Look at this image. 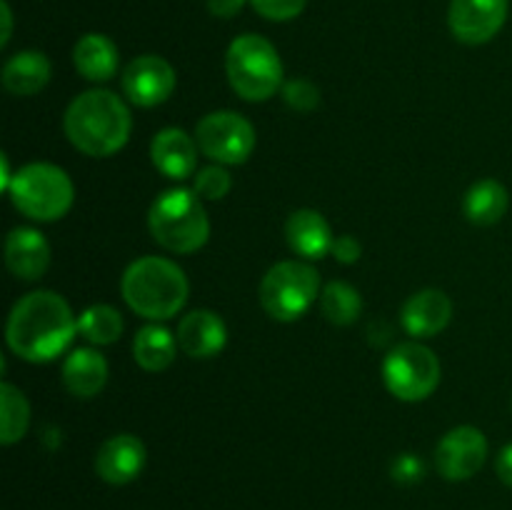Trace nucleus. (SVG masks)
<instances>
[{
  "label": "nucleus",
  "mask_w": 512,
  "mask_h": 510,
  "mask_svg": "<svg viewBox=\"0 0 512 510\" xmlns=\"http://www.w3.org/2000/svg\"><path fill=\"white\" fill-rule=\"evenodd\" d=\"M78 318L53 290H33L13 305L5 325L8 348L28 363H50L70 348Z\"/></svg>",
  "instance_id": "nucleus-1"
},
{
  "label": "nucleus",
  "mask_w": 512,
  "mask_h": 510,
  "mask_svg": "<svg viewBox=\"0 0 512 510\" xmlns=\"http://www.w3.org/2000/svg\"><path fill=\"white\" fill-rule=\"evenodd\" d=\"M63 130L75 150L90 158H110L125 148L133 115L113 90L93 88L73 98L63 115Z\"/></svg>",
  "instance_id": "nucleus-2"
},
{
  "label": "nucleus",
  "mask_w": 512,
  "mask_h": 510,
  "mask_svg": "<svg viewBox=\"0 0 512 510\" xmlns=\"http://www.w3.org/2000/svg\"><path fill=\"white\" fill-rule=\"evenodd\" d=\"M120 293L135 315L158 323L170 320L185 308L190 285L178 263L160 255H145L125 268Z\"/></svg>",
  "instance_id": "nucleus-3"
},
{
  "label": "nucleus",
  "mask_w": 512,
  "mask_h": 510,
  "mask_svg": "<svg viewBox=\"0 0 512 510\" xmlns=\"http://www.w3.org/2000/svg\"><path fill=\"white\" fill-rule=\"evenodd\" d=\"M148 228L160 248L178 255H190L210 238V220L203 198L195 190L170 188L153 200Z\"/></svg>",
  "instance_id": "nucleus-4"
},
{
  "label": "nucleus",
  "mask_w": 512,
  "mask_h": 510,
  "mask_svg": "<svg viewBox=\"0 0 512 510\" xmlns=\"http://www.w3.org/2000/svg\"><path fill=\"white\" fill-rule=\"evenodd\" d=\"M225 73L235 93L248 103L270 100L283 88V60L268 38L238 35L225 53Z\"/></svg>",
  "instance_id": "nucleus-5"
},
{
  "label": "nucleus",
  "mask_w": 512,
  "mask_h": 510,
  "mask_svg": "<svg viewBox=\"0 0 512 510\" xmlns=\"http://www.w3.org/2000/svg\"><path fill=\"white\" fill-rule=\"evenodd\" d=\"M8 195L25 218L38 220V223H53L73 208L75 185L70 175L58 165L28 163L13 175Z\"/></svg>",
  "instance_id": "nucleus-6"
},
{
  "label": "nucleus",
  "mask_w": 512,
  "mask_h": 510,
  "mask_svg": "<svg viewBox=\"0 0 512 510\" xmlns=\"http://www.w3.org/2000/svg\"><path fill=\"white\" fill-rule=\"evenodd\" d=\"M258 295L270 318L293 323L320 300V275L308 260H280L263 275Z\"/></svg>",
  "instance_id": "nucleus-7"
},
{
  "label": "nucleus",
  "mask_w": 512,
  "mask_h": 510,
  "mask_svg": "<svg viewBox=\"0 0 512 510\" xmlns=\"http://www.w3.org/2000/svg\"><path fill=\"white\" fill-rule=\"evenodd\" d=\"M440 360L428 345L400 343L383 363V383L390 393L405 403L430 398L440 385Z\"/></svg>",
  "instance_id": "nucleus-8"
},
{
  "label": "nucleus",
  "mask_w": 512,
  "mask_h": 510,
  "mask_svg": "<svg viewBox=\"0 0 512 510\" xmlns=\"http://www.w3.org/2000/svg\"><path fill=\"white\" fill-rule=\"evenodd\" d=\"M195 140L205 158L220 165H240L253 155L258 135L253 123L235 110H213L195 125Z\"/></svg>",
  "instance_id": "nucleus-9"
},
{
  "label": "nucleus",
  "mask_w": 512,
  "mask_h": 510,
  "mask_svg": "<svg viewBox=\"0 0 512 510\" xmlns=\"http://www.w3.org/2000/svg\"><path fill=\"white\" fill-rule=\"evenodd\" d=\"M488 460V438L475 425L448 430L435 448V468L445 480H468Z\"/></svg>",
  "instance_id": "nucleus-10"
},
{
  "label": "nucleus",
  "mask_w": 512,
  "mask_h": 510,
  "mask_svg": "<svg viewBox=\"0 0 512 510\" xmlns=\"http://www.w3.org/2000/svg\"><path fill=\"white\" fill-rule=\"evenodd\" d=\"M125 98L138 108H155L175 93V68L160 55H140L125 65L120 75Z\"/></svg>",
  "instance_id": "nucleus-11"
},
{
  "label": "nucleus",
  "mask_w": 512,
  "mask_h": 510,
  "mask_svg": "<svg viewBox=\"0 0 512 510\" xmlns=\"http://www.w3.org/2000/svg\"><path fill=\"white\" fill-rule=\"evenodd\" d=\"M508 0H453L448 13L450 33L465 45L490 43L508 20Z\"/></svg>",
  "instance_id": "nucleus-12"
},
{
  "label": "nucleus",
  "mask_w": 512,
  "mask_h": 510,
  "mask_svg": "<svg viewBox=\"0 0 512 510\" xmlns=\"http://www.w3.org/2000/svg\"><path fill=\"white\" fill-rule=\"evenodd\" d=\"M148 450L133 433H120L105 440L95 455V473L108 485H128L143 473Z\"/></svg>",
  "instance_id": "nucleus-13"
},
{
  "label": "nucleus",
  "mask_w": 512,
  "mask_h": 510,
  "mask_svg": "<svg viewBox=\"0 0 512 510\" xmlns=\"http://www.w3.org/2000/svg\"><path fill=\"white\" fill-rule=\"evenodd\" d=\"M453 318V300L438 288H425L410 295L400 310V323L413 338H433L443 333Z\"/></svg>",
  "instance_id": "nucleus-14"
},
{
  "label": "nucleus",
  "mask_w": 512,
  "mask_h": 510,
  "mask_svg": "<svg viewBox=\"0 0 512 510\" xmlns=\"http://www.w3.org/2000/svg\"><path fill=\"white\" fill-rule=\"evenodd\" d=\"M175 338L188 358H215L228 343V325L215 310L198 308L183 315Z\"/></svg>",
  "instance_id": "nucleus-15"
},
{
  "label": "nucleus",
  "mask_w": 512,
  "mask_h": 510,
  "mask_svg": "<svg viewBox=\"0 0 512 510\" xmlns=\"http://www.w3.org/2000/svg\"><path fill=\"white\" fill-rule=\"evenodd\" d=\"M198 140L183 128H163L150 143V160L170 180H185L198 173Z\"/></svg>",
  "instance_id": "nucleus-16"
},
{
  "label": "nucleus",
  "mask_w": 512,
  "mask_h": 510,
  "mask_svg": "<svg viewBox=\"0 0 512 510\" xmlns=\"http://www.w3.org/2000/svg\"><path fill=\"white\" fill-rule=\"evenodd\" d=\"M285 240L300 260H320L333 250L335 235L323 213L313 208H300L285 220Z\"/></svg>",
  "instance_id": "nucleus-17"
},
{
  "label": "nucleus",
  "mask_w": 512,
  "mask_h": 510,
  "mask_svg": "<svg viewBox=\"0 0 512 510\" xmlns=\"http://www.w3.org/2000/svg\"><path fill=\"white\" fill-rule=\"evenodd\" d=\"M5 265L18 280L43 278L50 265V243L35 228H13L5 238Z\"/></svg>",
  "instance_id": "nucleus-18"
},
{
  "label": "nucleus",
  "mask_w": 512,
  "mask_h": 510,
  "mask_svg": "<svg viewBox=\"0 0 512 510\" xmlns=\"http://www.w3.org/2000/svg\"><path fill=\"white\" fill-rule=\"evenodd\" d=\"M60 378L65 390L75 398H95L108 383V360L95 348H75L63 360Z\"/></svg>",
  "instance_id": "nucleus-19"
},
{
  "label": "nucleus",
  "mask_w": 512,
  "mask_h": 510,
  "mask_svg": "<svg viewBox=\"0 0 512 510\" xmlns=\"http://www.w3.org/2000/svg\"><path fill=\"white\" fill-rule=\"evenodd\" d=\"M50 75H53V65L48 55L40 50H20L3 65V88L10 95L28 98L50 83Z\"/></svg>",
  "instance_id": "nucleus-20"
},
{
  "label": "nucleus",
  "mask_w": 512,
  "mask_h": 510,
  "mask_svg": "<svg viewBox=\"0 0 512 510\" xmlns=\"http://www.w3.org/2000/svg\"><path fill=\"white\" fill-rule=\"evenodd\" d=\"M118 45L100 33H88L75 43L73 65L90 83H105L118 73Z\"/></svg>",
  "instance_id": "nucleus-21"
},
{
  "label": "nucleus",
  "mask_w": 512,
  "mask_h": 510,
  "mask_svg": "<svg viewBox=\"0 0 512 510\" xmlns=\"http://www.w3.org/2000/svg\"><path fill=\"white\" fill-rule=\"evenodd\" d=\"M510 195L500 180L483 178L468 188L463 198V213L473 225L488 228V225L500 223L508 213Z\"/></svg>",
  "instance_id": "nucleus-22"
},
{
  "label": "nucleus",
  "mask_w": 512,
  "mask_h": 510,
  "mask_svg": "<svg viewBox=\"0 0 512 510\" xmlns=\"http://www.w3.org/2000/svg\"><path fill=\"white\" fill-rule=\"evenodd\" d=\"M178 338L165 325L150 323L140 328L133 338V358L148 373H163L178 355Z\"/></svg>",
  "instance_id": "nucleus-23"
},
{
  "label": "nucleus",
  "mask_w": 512,
  "mask_h": 510,
  "mask_svg": "<svg viewBox=\"0 0 512 510\" xmlns=\"http://www.w3.org/2000/svg\"><path fill=\"white\" fill-rule=\"evenodd\" d=\"M30 425V403L23 390L0 383V443L15 445L25 438Z\"/></svg>",
  "instance_id": "nucleus-24"
},
{
  "label": "nucleus",
  "mask_w": 512,
  "mask_h": 510,
  "mask_svg": "<svg viewBox=\"0 0 512 510\" xmlns=\"http://www.w3.org/2000/svg\"><path fill=\"white\" fill-rule=\"evenodd\" d=\"M78 335L90 345H110L123 335V318L113 305H90L80 313Z\"/></svg>",
  "instance_id": "nucleus-25"
},
{
  "label": "nucleus",
  "mask_w": 512,
  "mask_h": 510,
  "mask_svg": "<svg viewBox=\"0 0 512 510\" xmlns=\"http://www.w3.org/2000/svg\"><path fill=\"white\" fill-rule=\"evenodd\" d=\"M320 310L333 325H353L363 310V298L350 283L333 280L320 293Z\"/></svg>",
  "instance_id": "nucleus-26"
},
{
  "label": "nucleus",
  "mask_w": 512,
  "mask_h": 510,
  "mask_svg": "<svg viewBox=\"0 0 512 510\" xmlns=\"http://www.w3.org/2000/svg\"><path fill=\"white\" fill-rule=\"evenodd\" d=\"M233 188V178L225 170V165H205L193 175V190L203 200H223Z\"/></svg>",
  "instance_id": "nucleus-27"
},
{
  "label": "nucleus",
  "mask_w": 512,
  "mask_h": 510,
  "mask_svg": "<svg viewBox=\"0 0 512 510\" xmlns=\"http://www.w3.org/2000/svg\"><path fill=\"white\" fill-rule=\"evenodd\" d=\"M283 100L298 113H310L318 108L320 90L310 80H288L283 85Z\"/></svg>",
  "instance_id": "nucleus-28"
},
{
  "label": "nucleus",
  "mask_w": 512,
  "mask_h": 510,
  "mask_svg": "<svg viewBox=\"0 0 512 510\" xmlns=\"http://www.w3.org/2000/svg\"><path fill=\"white\" fill-rule=\"evenodd\" d=\"M305 3H308V0H250L255 13H260L268 20H275V23L298 18L305 10Z\"/></svg>",
  "instance_id": "nucleus-29"
},
{
  "label": "nucleus",
  "mask_w": 512,
  "mask_h": 510,
  "mask_svg": "<svg viewBox=\"0 0 512 510\" xmlns=\"http://www.w3.org/2000/svg\"><path fill=\"white\" fill-rule=\"evenodd\" d=\"M390 475H393L395 483L400 485H415L418 480H423L425 465L418 455L403 453L393 460V468H390Z\"/></svg>",
  "instance_id": "nucleus-30"
},
{
  "label": "nucleus",
  "mask_w": 512,
  "mask_h": 510,
  "mask_svg": "<svg viewBox=\"0 0 512 510\" xmlns=\"http://www.w3.org/2000/svg\"><path fill=\"white\" fill-rule=\"evenodd\" d=\"M330 255H335V260H338V263L353 265V263H358L360 255H363V245H360L353 235H340V238H335Z\"/></svg>",
  "instance_id": "nucleus-31"
},
{
  "label": "nucleus",
  "mask_w": 512,
  "mask_h": 510,
  "mask_svg": "<svg viewBox=\"0 0 512 510\" xmlns=\"http://www.w3.org/2000/svg\"><path fill=\"white\" fill-rule=\"evenodd\" d=\"M495 473H498V478L503 480L508 488H512V443L505 445L498 453V458H495Z\"/></svg>",
  "instance_id": "nucleus-32"
},
{
  "label": "nucleus",
  "mask_w": 512,
  "mask_h": 510,
  "mask_svg": "<svg viewBox=\"0 0 512 510\" xmlns=\"http://www.w3.org/2000/svg\"><path fill=\"white\" fill-rule=\"evenodd\" d=\"M245 0H208V10L215 18H233L243 10Z\"/></svg>",
  "instance_id": "nucleus-33"
},
{
  "label": "nucleus",
  "mask_w": 512,
  "mask_h": 510,
  "mask_svg": "<svg viewBox=\"0 0 512 510\" xmlns=\"http://www.w3.org/2000/svg\"><path fill=\"white\" fill-rule=\"evenodd\" d=\"M0 13H3V35H0V45H8L10 43V35H13V13H10V3L3 0L0 3Z\"/></svg>",
  "instance_id": "nucleus-34"
}]
</instances>
